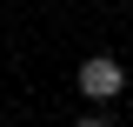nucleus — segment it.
Returning <instances> with one entry per match:
<instances>
[{"label": "nucleus", "mask_w": 133, "mask_h": 127, "mask_svg": "<svg viewBox=\"0 0 133 127\" xmlns=\"http://www.w3.org/2000/svg\"><path fill=\"white\" fill-rule=\"evenodd\" d=\"M120 87H127V67H120L113 54H93V60L80 67V94L87 100H113Z\"/></svg>", "instance_id": "nucleus-1"}, {"label": "nucleus", "mask_w": 133, "mask_h": 127, "mask_svg": "<svg viewBox=\"0 0 133 127\" xmlns=\"http://www.w3.org/2000/svg\"><path fill=\"white\" fill-rule=\"evenodd\" d=\"M73 127H107V120H100V114H80V120H73Z\"/></svg>", "instance_id": "nucleus-2"}]
</instances>
